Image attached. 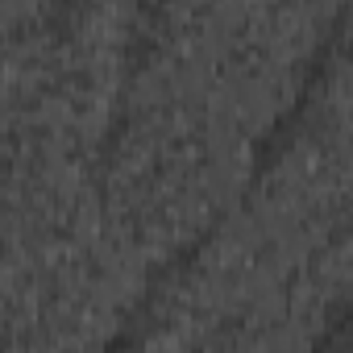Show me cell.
<instances>
[{
	"label": "cell",
	"instance_id": "obj_1",
	"mask_svg": "<svg viewBox=\"0 0 353 353\" xmlns=\"http://www.w3.org/2000/svg\"><path fill=\"white\" fill-rule=\"evenodd\" d=\"M345 328H349V307H345V303H336L332 324L320 332V341L312 345V353H336V349H341V341H345Z\"/></svg>",
	"mask_w": 353,
	"mask_h": 353
}]
</instances>
